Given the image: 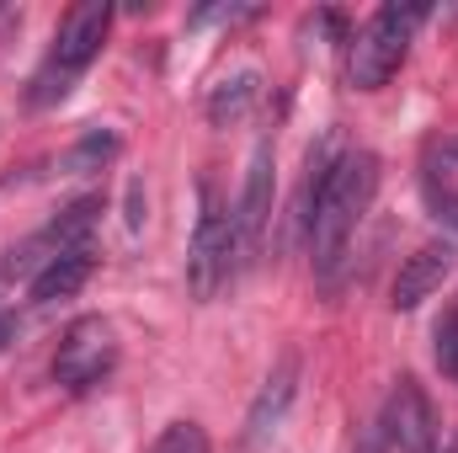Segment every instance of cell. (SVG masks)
Instances as JSON below:
<instances>
[{"mask_svg":"<svg viewBox=\"0 0 458 453\" xmlns=\"http://www.w3.org/2000/svg\"><path fill=\"white\" fill-rule=\"evenodd\" d=\"M113 368H117L113 321H102V315H81V321L64 326L59 352H54V384H59L64 395H86V389H97Z\"/></svg>","mask_w":458,"mask_h":453,"instance_id":"5b68a950","label":"cell"},{"mask_svg":"<svg viewBox=\"0 0 458 453\" xmlns=\"http://www.w3.org/2000/svg\"><path fill=\"white\" fill-rule=\"evenodd\" d=\"M443 160H454V166H458V139H448V144H443Z\"/></svg>","mask_w":458,"mask_h":453,"instance_id":"2e32d148","label":"cell"},{"mask_svg":"<svg viewBox=\"0 0 458 453\" xmlns=\"http://www.w3.org/2000/svg\"><path fill=\"white\" fill-rule=\"evenodd\" d=\"M378 155L346 150L336 160H310V267L320 288H336L346 272V251L373 209Z\"/></svg>","mask_w":458,"mask_h":453,"instance_id":"6da1fadb","label":"cell"},{"mask_svg":"<svg viewBox=\"0 0 458 453\" xmlns=\"http://www.w3.org/2000/svg\"><path fill=\"white\" fill-rule=\"evenodd\" d=\"M357 453H389V443H384V432H378V427H368V432L357 438Z\"/></svg>","mask_w":458,"mask_h":453,"instance_id":"9a60e30c","label":"cell"},{"mask_svg":"<svg viewBox=\"0 0 458 453\" xmlns=\"http://www.w3.org/2000/svg\"><path fill=\"white\" fill-rule=\"evenodd\" d=\"M421 21H427L421 5H378V11L357 27V38L346 43V75H352V86H357V91L389 86V75L405 64V54H411Z\"/></svg>","mask_w":458,"mask_h":453,"instance_id":"3957f363","label":"cell"},{"mask_svg":"<svg viewBox=\"0 0 458 453\" xmlns=\"http://www.w3.org/2000/svg\"><path fill=\"white\" fill-rule=\"evenodd\" d=\"M458 267V251L448 240H427V245H416L411 256H405V267H400V278H394V294H389V304L405 315V310H416L421 299H432L448 278H454Z\"/></svg>","mask_w":458,"mask_h":453,"instance_id":"52a82bcc","label":"cell"},{"mask_svg":"<svg viewBox=\"0 0 458 453\" xmlns=\"http://www.w3.org/2000/svg\"><path fill=\"white\" fill-rule=\"evenodd\" d=\"M240 235H234V209H225V198L214 192V182H203V214L192 229V245H187V288L198 304L219 299L229 283H234V267H240Z\"/></svg>","mask_w":458,"mask_h":453,"instance_id":"277c9868","label":"cell"},{"mask_svg":"<svg viewBox=\"0 0 458 453\" xmlns=\"http://www.w3.org/2000/svg\"><path fill=\"white\" fill-rule=\"evenodd\" d=\"M293 389H299V357L288 352V357L267 373L261 395L250 400V416H245V443H261V438H272V432H277V422H283V411H288Z\"/></svg>","mask_w":458,"mask_h":453,"instance_id":"9c48e42d","label":"cell"},{"mask_svg":"<svg viewBox=\"0 0 458 453\" xmlns=\"http://www.w3.org/2000/svg\"><path fill=\"white\" fill-rule=\"evenodd\" d=\"M378 432L400 453H437V411H432V400L416 379H394V389L384 400V416H378Z\"/></svg>","mask_w":458,"mask_h":453,"instance_id":"8992f818","label":"cell"},{"mask_svg":"<svg viewBox=\"0 0 458 453\" xmlns=\"http://www.w3.org/2000/svg\"><path fill=\"white\" fill-rule=\"evenodd\" d=\"M91 267H97V256H91V245H81V251H64V256H48L38 272H32V304H59V299H70V294H81V283L91 278Z\"/></svg>","mask_w":458,"mask_h":453,"instance_id":"30bf717a","label":"cell"},{"mask_svg":"<svg viewBox=\"0 0 458 453\" xmlns=\"http://www.w3.org/2000/svg\"><path fill=\"white\" fill-rule=\"evenodd\" d=\"M250 102H256V75H234V81H225V86L214 91L208 117H214V123H234V117L250 113Z\"/></svg>","mask_w":458,"mask_h":453,"instance_id":"8fae6325","label":"cell"},{"mask_svg":"<svg viewBox=\"0 0 458 453\" xmlns=\"http://www.w3.org/2000/svg\"><path fill=\"white\" fill-rule=\"evenodd\" d=\"M149 453H214V449H208V432H203L198 422H171V427L149 443Z\"/></svg>","mask_w":458,"mask_h":453,"instance_id":"7c38bea8","label":"cell"},{"mask_svg":"<svg viewBox=\"0 0 458 453\" xmlns=\"http://www.w3.org/2000/svg\"><path fill=\"white\" fill-rule=\"evenodd\" d=\"M427 203H432L437 225L458 229V187H437V182H427Z\"/></svg>","mask_w":458,"mask_h":453,"instance_id":"5bb4252c","label":"cell"},{"mask_svg":"<svg viewBox=\"0 0 458 453\" xmlns=\"http://www.w3.org/2000/svg\"><path fill=\"white\" fill-rule=\"evenodd\" d=\"M432 341H437V346H432V352H437V368H443V373L458 384V299L443 310V321H437Z\"/></svg>","mask_w":458,"mask_h":453,"instance_id":"4fadbf2b","label":"cell"},{"mask_svg":"<svg viewBox=\"0 0 458 453\" xmlns=\"http://www.w3.org/2000/svg\"><path fill=\"white\" fill-rule=\"evenodd\" d=\"M107 27H113V5H107V0L70 5L64 21H59V32H54V43H48V54H43V64H38V75H32L27 102H32V107L64 102V97L75 91V81L91 70V59L102 54Z\"/></svg>","mask_w":458,"mask_h":453,"instance_id":"7a4b0ae2","label":"cell"},{"mask_svg":"<svg viewBox=\"0 0 458 453\" xmlns=\"http://www.w3.org/2000/svg\"><path fill=\"white\" fill-rule=\"evenodd\" d=\"M267 219H272V144L261 139L256 155H250V171H245V192H240V209H234V235H240V256L250 261L267 240Z\"/></svg>","mask_w":458,"mask_h":453,"instance_id":"ba28073f","label":"cell"}]
</instances>
